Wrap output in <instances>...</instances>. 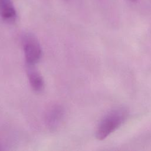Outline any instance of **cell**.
Returning a JSON list of instances; mask_svg holds the SVG:
<instances>
[{
	"mask_svg": "<svg viewBox=\"0 0 151 151\" xmlns=\"http://www.w3.org/2000/svg\"><path fill=\"white\" fill-rule=\"evenodd\" d=\"M0 15L5 20L15 19L16 12L10 0H0Z\"/></svg>",
	"mask_w": 151,
	"mask_h": 151,
	"instance_id": "obj_4",
	"label": "cell"
},
{
	"mask_svg": "<svg viewBox=\"0 0 151 151\" xmlns=\"http://www.w3.org/2000/svg\"><path fill=\"white\" fill-rule=\"evenodd\" d=\"M129 1H130V2H135L137 1V0H129Z\"/></svg>",
	"mask_w": 151,
	"mask_h": 151,
	"instance_id": "obj_6",
	"label": "cell"
},
{
	"mask_svg": "<svg viewBox=\"0 0 151 151\" xmlns=\"http://www.w3.org/2000/svg\"><path fill=\"white\" fill-rule=\"evenodd\" d=\"M23 48L27 64L34 65L41 56V48L36 37L32 34H26L23 38Z\"/></svg>",
	"mask_w": 151,
	"mask_h": 151,
	"instance_id": "obj_2",
	"label": "cell"
},
{
	"mask_svg": "<svg viewBox=\"0 0 151 151\" xmlns=\"http://www.w3.org/2000/svg\"><path fill=\"white\" fill-rule=\"evenodd\" d=\"M27 75L31 86L35 91H41L44 86V80L40 73L34 68V65L27 64Z\"/></svg>",
	"mask_w": 151,
	"mask_h": 151,
	"instance_id": "obj_3",
	"label": "cell"
},
{
	"mask_svg": "<svg viewBox=\"0 0 151 151\" xmlns=\"http://www.w3.org/2000/svg\"><path fill=\"white\" fill-rule=\"evenodd\" d=\"M62 116L61 109L58 107H54L49 111L47 115L48 123L50 126H55L60 121Z\"/></svg>",
	"mask_w": 151,
	"mask_h": 151,
	"instance_id": "obj_5",
	"label": "cell"
},
{
	"mask_svg": "<svg viewBox=\"0 0 151 151\" xmlns=\"http://www.w3.org/2000/svg\"><path fill=\"white\" fill-rule=\"evenodd\" d=\"M126 119V112L119 110L108 114L100 123L96 132V137L103 140L114 131Z\"/></svg>",
	"mask_w": 151,
	"mask_h": 151,
	"instance_id": "obj_1",
	"label": "cell"
}]
</instances>
